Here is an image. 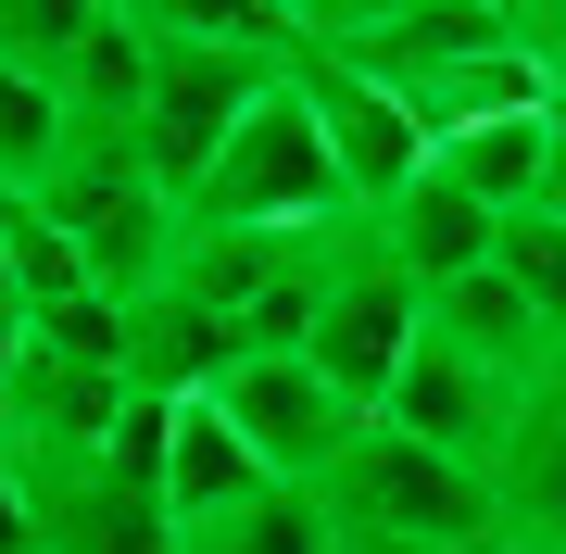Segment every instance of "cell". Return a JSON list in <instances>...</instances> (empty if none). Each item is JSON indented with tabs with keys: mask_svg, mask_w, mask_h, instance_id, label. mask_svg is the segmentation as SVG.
I'll return each instance as SVG.
<instances>
[{
	"mask_svg": "<svg viewBox=\"0 0 566 554\" xmlns=\"http://www.w3.org/2000/svg\"><path fill=\"white\" fill-rule=\"evenodd\" d=\"M177 227L189 240H340L353 227V189H340V165H327V126H315V102L290 76H277V102L202 165V189L177 202Z\"/></svg>",
	"mask_w": 566,
	"mask_h": 554,
	"instance_id": "obj_1",
	"label": "cell"
},
{
	"mask_svg": "<svg viewBox=\"0 0 566 554\" xmlns=\"http://www.w3.org/2000/svg\"><path fill=\"white\" fill-rule=\"evenodd\" d=\"M39 215L88 252V278H102L114 303H151V290L177 278V252H189L177 189L151 177L139 139H76V151H63V177L39 189Z\"/></svg>",
	"mask_w": 566,
	"mask_h": 554,
	"instance_id": "obj_2",
	"label": "cell"
},
{
	"mask_svg": "<svg viewBox=\"0 0 566 554\" xmlns=\"http://www.w3.org/2000/svg\"><path fill=\"white\" fill-rule=\"evenodd\" d=\"M327 516H340L353 554H378V542H491L504 554V492L479 467H453V453L403 441V429H365L327 467Z\"/></svg>",
	"mask_w": 566,
	"mask_h": 554,
	"instance_id": "obj_3",
	"label": "cell"
},
{
	"mask_svg": "<svg viewBox=\"0 0 566 554\" xmlns=\"http://www.w3.org/2000/svg\"><path fill=\"white\" fill-rule=\"evenodd\" d=\"M416 341H428V290H416L403 265H378V252H365V215H353L340 240H327V303H315V378L340 390V404H365V416H378L390 390H403Z\"/></svg>",
	"mask_w": 566,
	"mask_h": 554,
	"instance_id": "obj_4",
	"label": "cell"
},
{
	"mask_svg": "<svg viewBox=\"0 0 566 554\" xmlns=\"http://www.w3.org/2000/svg\"><path fill=\"white\" fill-rule=\"evenodd\" d=\"M290 88L315 102V126H327V165H340V189H353V215H390L403 189L428 177V126H416V102L403 88H378L365 63H340L315 39V13H303V51H290Z\"/></svg>",
	"mask_w": 566,
	"mask_h": 554,
	"instance_id": "obj_5",
	"label": "cell"
},
{
	"mask_svg": "<svg viewBox=\"0 0 566 554\" xmlns=\"http://www.w3.org/2000/svg\"><path fill=\"white\" fill-rule=\"evenodd\" d=\"M227 429L252 441V467L277 479V492H327V467L378 429L365 404H340V390L315 378V353H264V366H227Z\"/></svg>",
	"mask_w": 566,
	"mask_h": 554,
	"instance_id": "obj_6",
	"label": "cell"
},
{
	"mask_svg": "<svg viewBox=\"0 0 566 554\" xmlns=\"http://www.w3.org/2000/svg\"><path fill=\"white\" fill-rule=\"evenodd\" d=\"M528 404H542V390L491 378L479 353H453L441 328H428V341H416V366H403V390L378 404V429H403V441H428V453H453V467H479V479H491Z\"/></svg>",
	"mask_w": 566,
	"mask_h": 554,
	"instance_id": "obj_7",
	"label": "cell"
},
{
	"mask_svg": "<svg viewBox=\"0 0 566 554\" xmlns=\"http://www.w3.org/2000/svg\"><path fill=\"white\" fill-rule=\"evenodd\" d=\"M365 252H378V265H403L416 290H453V278H479L491 252H504V215H491L479 189H453L441 165H428V177H416L390 215H365Z\"/></svg>",
	"mask_w": 566,
	"mask_h": 554,
	"instance_id": "obj_8",
	"label": "cell"
},
{
	"mask_svg": "<svg viewBox=\"0 0 566 554\" xmlns=\"http://www.w3.org/2000/svg\"><path fill=\"white\" fill-rule=\"evenodd\" d=\"M277 479L252 467V441L227 429V404H177V429H164V530H177V554L227 530L240 504H264Z\"/></svg>",
	"mask_w": 566,
	"mask_h": 554,
	"instance_id": "obj_9",
	"label": "cell"
},
{
	"mask_svg": "<svg viewBox=\"0 0 566 554\" xmlns=\"http://www.w3.org/2000/svg\"><path fill=\"white\" fill-rule=\"evenodd\" d=\"M491 492H504V554H566V378L516 416Z\"/></svg>",
	"mask_w": 566,
	"mask_h": 554,
	"instance_id": "obj_10",
	"label": "cell"
},
{
	"mask_svg": "<svg viewBox=\"0 0 566 554\" xmlns=\"http://www.w3.org/2000/svg\"><path fill=\"white\" fill-rule=\"evenodd\" d=\"M542 151H554V102L542 114H504V126H465V139H441L428 165H441L453 189H479L491 215H528V202H542Z\"/></svg>",
	"mask_w": 566,
	"mask_h": 554,
	"instance_id": "obj_11",
	"label": "cell"
},
{
	"mask_svg": "<svg viewBox=\"0 0 566 554\" xmlns=\"http://www.w3.org/2000/svg\"><path fill=\"white\" fill-rule=\"evenodd\" d=\"M63 151H76V126H63V88L25 76V63H0V202H39L63 177Z\"/></svg>",
	"mask_w": 566,
	"mask_h": 554,
	"instance_id": "obj_12",
	"label": "cell"
},
{
	"mask_svg": "<svg viewBox=\"0 0 566 554\" xmlns=\"http://www.w3.org/2000/svg\"><path fill=\"white\" fill-rule=\"evenodd\" d=\"M0 265H13V315H51V303H76V290H102L88 252L63 240L39 202H0Z\"/></svg>",
	"mask_w": 566,
	"mask_h": 554,
	"instance_id": "obj_13",
	"label": "cell"
},
{
	"mask_svg": "<svg viewBox=\"0 0 566 554\" xmlns=\"http://www.w3.org/2000/svg\"><path fill=\"white\" fill-rule=\"evenodd\" d=\"M189 554H353V542H340V516H327V492H264V504L227 516V530H202Z\"/></svg>",
	"mask_w": 566,
	"mask_h": 554,
	"instance_id": "obj_14",
	"label": "cell"
},
{
	"mask_svg": "<svg viewBox=\"0 0 566 554\" xmlns=\"http://www.w3.org/2000/svg\"><path fill=\"white\" fill-rule=\"evenodd\" d=\"M25 341L63 353V366H114V378H126V303H114V290H76V303L25 315Z\"/></svg>",
	"mask_w": 566,
	"mask_h": 554,
	"instance_id": "obj_15",
	"label": "cell"
},
{
	"mask_svg": "<svg viewBox=\"0 0 566 554\" xmlns=\"http://www.w3.org/2000/svg\"><path fill=\"white\" fill-rule=\"evenodd\" d=\"M491 265H504V278L528 290V315L566 341V227H554V215H504V252H491Z\"/></svg>",
	"mask_w": 566,
	"mask_h": 554,
	"instance_id": "obj_16",
	"label": "cell"
},
{
	"mask_svg": "<svg viewBox=\"0 0 566 554\" xmlns=\"http://www.w3.org/2000/svg\"><path fill=\"white\" fill-rule=\"evenodd\" d=\"M516 51L542 63V88L566 102V0H516Z\"/></svg>",
	"mask_w": 566,
	"mask_h": 554,
	"instance_id": "obj_17",
	"label": "cell"
},
{
	"mask_svg": "<svg viewBox=\"0 0 566 554\" xmlns=\"http://www.w3.org/2000/svg\"><path fill=\"white\" fill-rule=\"evenodd\" d=\"M0 554H51V530H39V504H25L13 467H0Z\"/></svg>",
	"mask_w": 566,
	"mask_h": 554,
	"instance_id": "obj_18",
	"label": "cell"
},
{
	"mask_svg": "<svg viewBox=\"0 0 566 554\" xmlns=\"http://www.w3.org/2000/svg\"><path fill=\"white\" fill-rule=\"evenodd\" d=\"M528 215L566 227V102H554V151H542V202H528Z\"/></svg>",
	"mask_w": 566,
	"mask_h": 554,
	"instance_id": "obj_19",
	"label": "cell"
},
{
	"mask_svg": "<svg viewBox=\"0 0 566 554\" xmlns=\"http://www.w3.org/2000/svg\"><path fill=\"white\" fill-rule=\"evenodd\" d=\"M13 378H25V315H0V429H13Z\"/></svg>",
	"mask_w": 566,
	"mask_h": 554,
	"instance_id": "obj_20",
	"label": "cell"
},
{
	"mask_svg": "<svg viewBox=\"0 0 566 554\" xmlns=\"http://www.w3.org/2000/svg\"><path fill=\"white\" fill-rule=\"evenodd\" d=\"M378 554H491V542H378Z\"/></svg>",
	"mask_w": 566,
	"mask_h": 554,
	"instance_id": "obj_21",
	"label": "cell"
},
{
	"mask_svg": "<svg viewBox=\"0 0 566 554\" xmlns=\"http://www.w3.org/2000/svg\"><path fill=\"white\" fill-rule=\"evenodd\" d=\"M0 315H13V265H0Z\"/></svg>",
	"mask_w": 566,
	"mask_h": 554,
	"instance_id": "obj_22",
	"label": "cell"
}]
</instances>
